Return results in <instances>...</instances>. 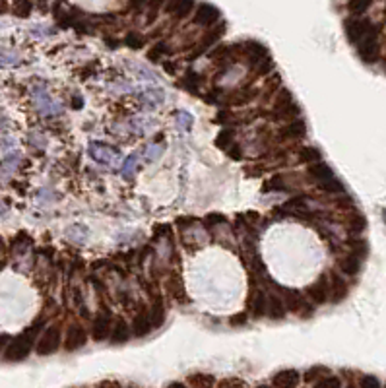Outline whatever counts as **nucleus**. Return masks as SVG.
I'll return each mask as SVG.
<instances>
[{
  "instance_id": "nucleus-1",
  "label": "nucleus",
  "mask_w": 386,
  "mask_h": 388,
  "mask_svg": "<svg viewBox=\"0 0 386 388\" xmlns=\"http://www.w3.org/2000/svg\"><path fill=\"white\" fill-rule=\"evenodd\" d=\"M45 326V318H37L31 326H27L23 332L16 338H12L4 350V359L10 361V363H18L23 361L31 350H33V344L37 342V338L41 334V328Z\"/></svg>"
},
{
  "instance_id": "nucleus-2",
  "label": "nucleus",
  "mask_w": 386,
  "mask_h": 388,
  "mask_svg": "<svg viewBox=\"0 0 386 388\" xmlns=\"http://www.w3.org/2000/svg\"><path fill=\"white\" fill-rule=\"evenodd\" d=\"M309 175L318 183V187H320L322 191H326V193H344L342 183L336 179L334 171L326 165V163L315 161V163L311 165V169H309Z\"/></svg>"
},
{
  "instance_id": "nucleus-3",
  "label": "nucleus",
  "mask_w": 386,
  "mask_h": 388,
  "mask_svg": "<svg viewBox=\"0 0 386 388\" xmlns=\"http://www.w3.org/2000/svg\"><path fill=\"white\" fill-rule=\"evenodd\" d=\"M60 344H62L60 326L51 324V326H47V328L39 334V338H37L35 352H37V355H41V357H47V355H53V353L58 352Z\"/></svg>"
},
{
  "instance_id": "nucleus-4",
  "label": "nucleus",
  "mask_w": 386,
  "mask_h": 388,
  "mask_svg": "<svg viewBox=\"0 0 386 388\" xmlns=\"http://www.w3.org/2000/svg\"><path fill=\"white\" fill-rule=\"evenodd\" d=\"M283 291V299H285V309L289 311V313H293V315H297L299 318H309L313 317V313H315V307L309 303V301L305 299L301 293L297 291H293V289H281Z\"/></svg>"
},
{
  "instance_id": "nucleus-5",
  "label": "nucleus",
  "mask_w": 386,
  "mask_h": 388,
  "mask_svg": "<svg viewBox=\"0 0 386 388\" xmlns=\"http://www.w3.org/2000/svg\"><path fill=\"white\" fill-rule=\"evenodd\" d=\"M357 53L363 62L373 64L379 58V39H377V27H373L367 35L357 43Z\"/></svg>"
},
{
  "instance_id": "nucleus-6",
  "label": "nucleus",
  "mask_w": 386,
  "mask_h": 388,
  "mask_svg": "<svg viewBox=\"0 0 386 388\" xmlns=\"http://www.w3.org/2000/svg\"><path fill=\"white\" fill-rule=\"evenodd\" d=\"M62 342H64V350L66 352H78V350H82L88 344V332H86L84 326L72 324L70 328L66 330V338Z\"/></svg>"
},
{
  "instance_id": "nucleus-7",
  "label": "nucleus",
  "mask_w": 386,
  "mask_h": 388,
  "mask_svg": "<svg viewBox=\"0 0 386 388\" xmlns=\"http://www.w3.org/2000/svg\"><path fill=\"white\" fill-rule=\"evenodd\" d=\"M111 328H113V320H111V313L103 309L97 317L93 318V324H91V338L95 342H105L109 334H111Z\"/></svg>"
},
{
  "instance_id": "nucleus-8",
  "label": "nucleus",
  "mask_w": 386,
  "mask_h": 388,
  "mask_svg": "<svg viewBox=\"0 0 386 388\" xmlns=\"http://www.w3.org/2000/svg\"><path fill=\"white\" fill-rule=\"evenodd\" d=\"M344 27H346V35H348V39H350L353 45H357L373 29V25H371L369 19H359V18L346 19Z\"/></svg>"
},
{
  "instance_id": "nucleus-9",
  "label": "nucleus",
  "mask_w": 386,
  "mask_h": 388,
  "mask_svg": "<svg viewBox=\"0 0 386 388\" xmlns=\"http://www.w3.org/2000/svg\"><path fill=\"white\" fill-rule=\"evenodd\" d=\"M307 297L316 303V305H322L330 299V283L326 276H320L313 285L307 287Z\"/></svg>"
},
{
  "instance_id": "nucleus-10",
  "label": "nucleus",
  "mask_w": 386,
  "mask_h": 388,
  "mask_svg": "<svg viewBox=\"0 0 386 388\" xmlns=\"http://www.w3.org/2000/svg\"><path fill=\"white\" fill-rule=\"evenodd\" d=\"M219 10L215 8V6H211V4H200L198 8H196V12H194V23H198V25H204V27H210L213 25L217 19H219Z\"/></svg>"
},
{
  "instance_id": "nucleus-11",
  "label": "nucleus",
  "mask_w": 386,
  "mask_h": 388,
  "mask_svg": "<svg viewBox=\"0 0 386 388\" xmlns=\"http://www.w3.org/2000/svg\"><path fill=\"white\" fill-rule=\"evenodd\" d=\"M241 53L245 54L248 64H252V66H256L266 56H270L268 49L264 47L262 43H256V41H246L245 45H241Z\"/></svg>"
},
{
  "instance_id": "nucleus-12",
  "label": "nucleus",
  "mask_w": 386,
  "mask_h": 388,
  "mask_svg": "<svg viewBox=\"0 0 386 388\" xmlns=\"http://www.w3.org/2000/svg\"><path fill=\"white\" fill-rule=\"evenodd\" d=\"M276 117H289V115H299V107L293 103V97L289 91H281L280 95L276 97Z\"/></svg>"
},
{
  "instance_id": "nucleus-13",
  "label": "nucleus",
  "mask_w": 386,
  "mask_h": 388,
  "mask_svg": "<svg viewBox=\"0 0 386 388\" xmlns=\"http://www.w3.org/2000/svg\"><path fill=\"white\" fill-rule=\"evenodd\" d=\"M193 10H194V0H167V4H165V12L179 19L187 18Z\"/></svg>"
},
{
  "instance_id": "nucleus-14",
  "label": "nucleus",
  "mask_w": 386,
  "mask_h": 388,
  "mask_svg": "<svg viewBox=\"0 0 386 388\" xmlns=\"http://www.w3.org/2000/svg\"><path fill=\"white\" fill-rule=\"evenodd\" d=\"M130 332L136 336V338H144L152 332V324H150V315L146 311H140L136 317L132 318V326H130Z\"/></svg>"
},
{
  "instance_id": "nucleus-15",
  "label": "nucleus",
  "mask_w": 386,
  "mask_h": 388,
  "mask_svg": "<svg viewBox=\"0 0 386 388\" xmlns=\"http://www.w3.org/2000/svg\"><path fill=\"white\" fill-rule=\"evenodd\" d=\"M280 136L283 140H301L307 136V126L303 121H293V123L285 124L280 130Z\"/></svg>"
},
{
  "instance_id": "nucleus-16",
  "label": "nucleus",
  "mask_w": 386,
  "mask_h": 388,
  "mask_svg": "<svg viewBox=\"0 0 386 388\" xmlns=\"http://www.w3.org/2000/svg\"><path fill=\"white\" fill-rule=\"evenodd\" d=\"M111 344H115V346H123L128 342V338H130V326L124 322L123 318H119L115 324H113V328H111Z\"/></svg>"
},
{
  "instance_id": "nucleus-17",
  "label": "nucleus",
  "mask_w": 386,
  "mask_h": 388,
  "mask_svg": "<svg viewBox=\"0 0 386 388\" xmlns=\"http://www.w3.org/2000/svg\"><path fill=\"white\" fill-rule=\"evenodd\" d=\"M266 317H270L272 320H283L287 317V309H285V305L280 297H276V295L268 297V301H266Z\"/></svg>"
},
{
  "instance_id": "nucleus-18",
  "label": "nucleus",
  "mask_w": 386,
  "mask_h": 388,
  "mask_svg": "<svg viewBox=\"0 0 386 388\" xmlns=\"http://www.w3.org/2000/svg\"><path fill=\"white\" fill-rule=\"evenodd\" d=\"M272 385L280 388H289V387H297L299 385V373L293 369L280 371L272 377Z\"/></svg>"
},
{
  "instance_id": "nucleus-19",
  "label": "nucleus",
  "mask_w": 386,
  "mask_h": 388,
  "mask_svg": "<svg viewBox=\"0 0 386 388\" xmlns=\"http://www.w3.org/2000/svg\"><path fill=\"white\" fill-rule=\"evenodd\" d=\"M150 324H152V330H158L163 326V322H165V305H163V301L161 297L154 301V305L150 307Z\"/></svg>"
},
{
  "instance_id": "nucleus-20",
  "label": "nucleus",
  "mask_w": 386,
  "mask_h": 388,
  "mask_svg": "<svg viewBox=\"0 0 386 388\" xmlns=\"http://www.w3.org/2000/svg\"><path fill=\"white\" fill-rule=\"evenodd\" d=\"M328 283H330V299H332L334 303H340V301L346 299V295H348V285H346V282H344L340 276L332 274L330 280H328Z\"/></svg>"
},
{
  "instance_id": "nucleus-21",
  "label": "nucleus",
  "mask_w": 386,
  "mask_h": 388,
  "mask_svg": "<svg viewBox=\"0 0 386 388\" xmlns=\"http://www.w3.org/2000/svg\"><path fill=\"white\" fill-rule=\"evenodd\" d=\"M340 270H342L344 274H348V276H357V272L361 270V256H357V254L351 252L350 256L342 258Z\"/></svg>"
},
{
  "instance_id": "nucleus-22",
  "label": "nucleus",
  "mask_w": 386,
  "mask_h": 388,
  "mask_svg": "<svg viewBox=\"0 0 386 388\" xmlns=\"http://www.w3.org/2000/svg\"><path fill=\"white\" fill-rule=\"evenodd\" d=\"M223 31H225V23H219L215 29H211L208 35L204 37V41H202V45H200V51H196L194 56H198V54H202L206 49H210L211 45H215L217 43V39L223 35Z\"/></svg>"
},
{
  "instance_id": "nucleus-23",
  "label": "nucleus",
  "mask_w": 386,
  "mask_h": 388,
  "mask_svg": "<svg viewBox=\"0 0 386 388\" xmlns=\"http://www.w3.org/2000/svg\"><path fill=\"white\" fill-rule=\"evenodd\" d=\"M31 10H33L31 0H14V4H12V12L18 18H29Z\"/></svg>"
},
{
  "instance_id": "nucleus-24",
  "label": "nucleus",
  "mask_w": 386,
  "mask_h": 388,
  "mask_svg": "<svg viewBox=\"0 0 386 388\" xmlns=\"http://www.w3.org/2000/svg\"><path fill=\"white\" fill-rule=\"evenodd\" d=\"M264 193H280V191H285V181L281 175H274L272 179H268L262 187Z\"/></svg>"
},
{
  "instance_id": "nucleus-25",
  "label": "nucleus",
  "mask_w": 386,
  "mask_h": 388,
  "mask_svg": "<svg viewBox=\"0 0 386 388\" xmlns=\"http://www.w3.org/2000/svg\"><path fill=\"white\" fill-rule=\"evenodd\" d=\"M266 301H268V297L264 295L262 291L254 293V299H252V315L256 318H260L266 315Z\"/></svg>"
},
{
  "instance_id": "nucleus-26",
  "label": "nucleus",
  "mask_w": 386,
  "mask_h": 388,
  "mask_svg": "<svg viewBox=\"0 0 386 388\" xmlns=\"http://www.w3.org/2000/svg\"><path fill=\"white\" fill-rule=\"evenodd\" d=\"M233 138H235V130H233V128H223V130L217 134V138H215V146H217L219 150H227L229 146L233 144Z\"/></svg>"
},
{
  "instance_id": "nucleus-27",
  "label": "nucleus",
  "mask_w": 386,
  "mask_h": 388,
  "mask_svg": "<svg viewBox=\"0 0 386 388\" xmlns=\"http://www.w3.org/2000/svg\"><path fill=\"white\" fill-rule=\"evenodd\" d=\"M299 159L305 163H315V161H320V152L313 146H305L299 150Z\"/></svg>"
},
{
  "instance_id": "nucleus-28",
  "label": "nucleus",
  "mask_w": 386,
  "mask_h": 388,
  "mask_svg": "<svg viewBox=\"0 0 386 388\" xmlns=\"http://www.w3.org/2000/svg\"><path fill=\"white\" fill-rule=\"evenodd\" d=\"M189 385H193V387H211L215 381H213V377L210 375H204V373H196L193 377H189V381H187Z\"/></svg>"
},
{
  "instance_id": "nucleus-29",
  "label": "nucleus",
  "mask_w": 386,
  "mask_h": 388,
  "mask_svg": "<svg viewBox=\"0 0 386 388\" xmlns=\"http://www.w3.org/2000/svg\"><path fill=\"white\" fill-rule=\"evenodd\" d=\"M371 6V0H350L348 2V10H350L353 16H361L365 14Z\"/></svg>"
},
{
  "instance_id": "nucleus-30",
  "label": "nucleus",
  "mask_w": 386,
  "mask_h": 388,
  "mask_svg": "<svg viewBox=\"0 0 386 388\" xmlns=\"http://www.w3.org/2000/svg\"><path fill=\"white\" fill-rule=\"evenodd\" d=\"M169 53V45L165 43V41H161L158 43L156 47H152L150 49V53H148V60H152V62H158L161 56H165V54Z\"/></svg>"
},
{
  "instance_id": "nucleus-31",
  "label": "nucleus",
  "mask_w": 386,
  "mask_h": 388,
  "mask_svg": "<svg viewBox=\"0 0 386 388\" xmlns=\"http://www.w3.org/2000/svg\"><path fill=\"white\" fill-rule=\"evenodd\" d=\"M124 45H126L128 49H136V51H138V49H142V47L146 45V39H144L140 33H134V31H132V33H128V35L124 37Z\"/></svg>"
},
{
  "instance_id": "nucleus-32",
  "label": "nucleus",
  "mask_w": 386,
  "mask_h": 388,
  "mask_svg": "<svg viewBox=\"0 0 386 388\" xmlns=\"http://www.w3.org/2000/svg\"><path fill=\"white\" fill-rule=\"evenodd\" d=\"M148 6H150V12H148V23H152L156 19V14L159 12L161 6H165V0H148Z\"/></svg>"
},
{
  "instance_id": "nucleus-33",
  "label": "nucleus",
  "mask_w": 386,
  "mask_h": 388,
  "mask_svg": "<svg viewBox=\"0 0 386 388\" xmlns=\"http://www.w3.org/2000/svg\"><path fill=\"white\" fill-rule=\"evenodd\" d=\"M326 373H328L326 367H313V369L305 375V381H307V383H315V379H322Z\"/></svg>"
},
{
  "instance_id": "nucleus-34",
  "label": "nucleus",
  "mask_w": 386,
  "mask_h": 388,
  "mask_svg": "<svg viewBox=\"0 0 386 388\" xmlns=\"http://www.w3.org/2000/svg\"><path fill=\"white\" fill-rule=\"evenodd\" d=\"M272 66H274V64H272V58L266 56L264 60H260V62L254 66V72H256L258 76H264V74H268V72L272 70Z\"/></svg>"
},
{
  "instance_id": "nucleus-35",
  "label": "nucleus",
  "mask_w": 386,
  "mask_h": 388,
  "mask_svg": "<svg viewBox=\"0 0 386 388\" xmlns=\"http://www.w3.org/2000/svg\"><path fill=\"white\" fill-rule=\"evenodd\" d=\"M316 387H332V388H336V387H340L342 383H340V379H336V377H322V379H318L315 383Z\"/></svg>"
},
{
  "instance_id": "nucleus-36",
  "label": "nucleus",
  "mask_w": 386,
  "mask_h": 388,
  "mask_svg": "<svg viewBox=\"0 0 386 388\" xmlns=\"http://www.w3.org/2000/svg\"><path fill=\"white\" fill-rule=\"evenodd\" d=\"M204 223H206V227H213L217 223H225V217L221 213H210V215H206Z\"/></svg>"
},
{
  "instance_id": "nucleus-37",
  "label": "nucleus",
  "mask_w": 386,
  "mask_h": 388,
  "mask_svg": "<svg viewBox=\"0 0 386 388\" xmlns=\"http://www.w3.org/2000/svg\"><path fill=\"white\" fill-rule=\"evenodd\" d=\"M350 229L355 231V233H359V231L365 229V219L361 217V215H353L350 219Z\"/></svg>"
},
{
  "instance_id": "nucleus-38",
  "label": "nucleus",
  "mask_w": 386,
  "mask_h": 388,
  "mask_svg": "<svg viewBox=\"0 0 386 388\" xmlns=\"http://www.w3.org/2000/svg\"><path fill=\"white\" fill-rule=\"evenodd\" d=\"M191 84H194V88L200 84V76H198V74H194L193 70L187 72V76H185V80H183V86H185V88L191 89Z\"/></svg>"
},
{
  "instance_id": "nucleus-39",
  "label": "nucleus",
  "mask_w": 386,
  "mask_h": 388,
  "mask_svg": "<svg viewBox=\"0 0 386 388\" xmlns=\"http://www.w3.org/2000/svg\"><path fill=\"white\" fill-rule=\"evenodd\" d=\"M246 320H248V317H246V313H243V311H241V313H237V315H233V317L229 318L231 326H237V328H239V326H245Z\"/></svg>"
},
{
  "instance_id": "nucleus-40",
  "label": "nucleus",
  "mask_w": 386,
  "mask_h": 388,
  "mask_svg": "<svg viewBox=\"0 0 386 388\" xmlns=\"http://www.w3.org/2000/svg\"><path fill=\"white\" fill-rule=\"evenodd\" d=\"M351 247H353V254H357V256H361V258L367 254V243H365V241H353Z\"/></svg>"
},
{
  "instance_id": "nucleus-41",
  "label": "nucleus",
  "mask_w": 386,
  "mask_h": 388,
  "mask_svg": "<svg viewBox=\"0 0 386 388\" xmlns=\"http://www.w3.org/2000/svg\"><path fill=\"white\" fill-rule=\"evenodd\" d=\"M225 154H227L231 159H241V154H243V152H241V148H239V146L233 142L227 150H225Z\"/></svg>"
},
{
  "instance_id": "nucleus-42",
  "label": "nucleus",
  "mask_w": 386,
  "mask_h": 388,
  "mask_svg": "<svg viewBox=\"0 0 386 388\" xmlns=\"http://www.w3.org/2000/svg\"><path fill=\"white\" fill-rule=\"evenodd\" d=\"M361 387H365V388H379V387H381V383H379L375 377H363V379H361Z\"/></svg>"
},
{
  "instance_id": "nucleus-43",
  "label": "nucleus",
  "mask_w": 386,
  "mask_h": 388,
  "mask_svg": "<svg viewBox=\"0 0 386 388\" xmlns=\"http://www.w3.org/2000/svg\"><path fill=\"white\" fill-rule=\"evenodd\" d=\"M219 385H221V387H233V385H235V387H243L245 383H243V381H237V379H225V381H221Z\"/></svg>"
},
{
  "instance_id": "nucleus-44",
  "label": "nucleus",
  "mask_w": 386,
  "mask_h": 388,
  "mask_svg": "<svg viewBox=\"0 0 386 388\" xmlns=\"http://www.w3.org/2000/svg\"><path fill=\"white\" fill-rule=\"evenodd\" d=\"M10 340H12V338H10L8 334H0V353L6 350V346H8V342H10Z\"/></svg>"
},
{
  "instance_id": "nucleus-45",
  "label": "nucleus",
  "mask_w": 386,
  "mask_h": 388,
  "mask_svg": "<svg viewBox=\"0 0 386 388\" xmlns=\"http://www.w3.org/2000/svg\"><path fill=\"white\" fill-rule=\"evenodd\" d=\"M148 4V0H130V6L134 8V10H140Z\"/></svg>"
},
{
  "instance_id": "nucleus-46",
  "label": "nucleus",
  "mask_w": 386,
  "mask_h": 388,
  "mask_svg": "<svg viewBox=\"0 0 386 388\" xmlns=\"http://www.w3.org/2000/svg\"><path fill=\"white\" fill-rule=\"evenodd\" d=\"M8 10H10V2L8 0H0V16L6 14Z\"/></svg>"
},
{
  "instance_id": "nucleus-47",
  "label": "nucleus",
  "mask_w": 386,
  "mask_h": 388,
  "mask_svg": "<svg viewBox=\"0 0 386 388\" xmlns=\"http://www.w3.org/2000/svg\"><path fill=\"white\" fill-rule=\"evenodd\" d=\"M72 105L76 107V109H80V107H82V99H80V97H76V99H72Z\"/></svg>"
}]
</instances>
